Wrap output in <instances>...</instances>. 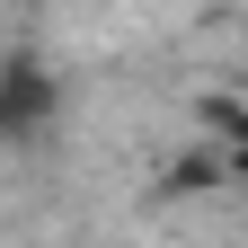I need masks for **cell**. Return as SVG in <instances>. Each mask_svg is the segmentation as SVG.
Wrapping results in <instances>:
<instances>
[{
    "mask_svg": "<svg viewBox=\"0 0 248 248\" xmlns=\"http://www.w3.org/2000/svg\"><path fill=\"white\" fill-rule=\"evenodd\" d=\"M231 169H239V186H248V115H231Z\"/></svg>",
    "mask_w": 248,
    "mask_h": 248,
    "instance_id": "7a4b0ae2",
    "label": "cell"
},
{
    "mask_svg": "<svg viewBox=\"0 0 248 248\" xmlns=\"http://www.w3.org/2000/svg\"><path fill=\"white\" fill-rule=\"evenodd\" d=\"M53 107H62V89H53L45 62H9L0 71V133H36V124H53Z\"/></svg>",
    "mask_w": 248,
    "mask_h": 248,
    "instance_id": "6da1fadb",
    "label": "cell"
}]
</instances>
